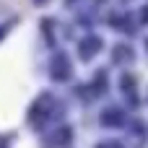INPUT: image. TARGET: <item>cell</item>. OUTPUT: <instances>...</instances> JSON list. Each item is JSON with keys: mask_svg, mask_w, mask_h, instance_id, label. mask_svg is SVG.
<instances>
[]
</instances>
